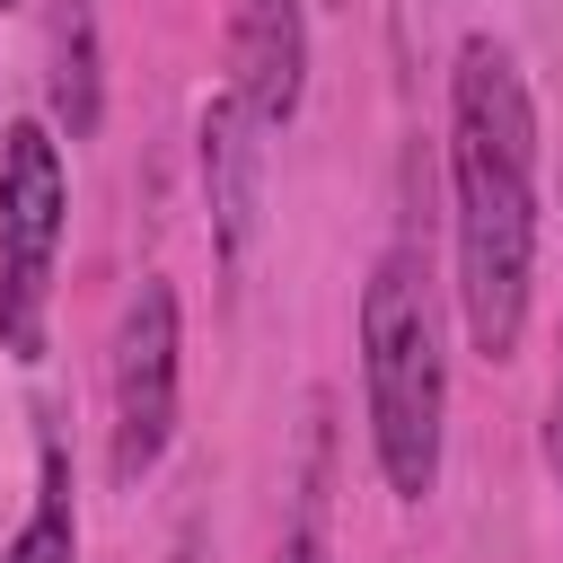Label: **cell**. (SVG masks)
Wrapping results in <instances>:
<instances>
[{
  "label": "cell",
  "mask_w": 563,
  "mask_h": 563,
  "mask_svg": "<svg viewBox=\"0 0 563 563\" xmlns=\"http://www.w3.org/2000/svg\"><path fill=\"white\" fill-rule=\"evenodd\" d=\"M229 97L282 132L308 97V0H229Z\"/></svg>",
  "instance_id": "cell-5"
},
{
  "label": "cell",
  "mask_w": 563,
  "mask_h": 563,
  "mask_svg": "<svg viewBox=\"0 0 563 563\" xmlns=\"http://www.w3.org/2000/svg\"><path fill=\"white\" fill-rule=\"evenodd\" d=\"M545 475L563 484V369H554V396H545Z\"/></svg>",
  "instance_id": "cell-10"
},
{
  "label": "cell",
  "mask_w": 563,
  "mask_h": 563,
  "mask_svg": "<svg viewBox=\"0 0 563 563\" xmlns=\"http://www.w3.org/2000/svg\"><path fill=\"white\" fill-rule=\"evenodd\" d=\"M44 123L62 141H97L106 123V53H97V0L44 9Z\"/></svg>",
  "instance_id": "cell-7"
},
{
  "label": "cell",
  "mask_w": 563,
  "mask_h": 563,
  "mask_svg": "<svg viewBox=\"0 0 563 563\" xmlns=\"http://www.w3.org/2000/svg\"><path fill=\"white\" fill-rule=\"evenodd\" d=\"M449 238L466 343L510 361L537 290V97L493 35H466L449 62Z\"/></svg>",
  "instance_id": "cell-1"
},
{
  "label": "cell",
  "mask_w": 563,
  "mask_h": 563,
  "mask_svg": "<svg viewBox=\"0 0 563 563\" xmlns=\"http://www.w3.org/2000/svg\"><path fill=\"white\" fill-rule=\"evenodd\" d=\"M361 405L378 484L396 501H431L449 431V352H440V290L413 238H396L361 282Z\"/></svg>",
  "instance_id": "cell-2"
},
{
  "label": "cell",
  "mask_w": 563,
  "mask_h": 563,
  "mask_svg": "<svg viewBox=\"0 0 563 563\" xmlns=\"http://www.w3.org/2000/svg\"><path fill=\"white\" fill-rule=\"evenodd\" d=\"M202 194H211V246L220 264H246L264 220V123L238 97L202 106Z\"/></svg>",
  "instance_id": "cell-6"
},
{
  "label": "cell",
  "mask_w": 563,
  "mask_h": 563,
  "mask_svg": "<svg viewBox=\"0 0 563 563\" xmlns=\"http://www.w3.org/2000/svg\"><path fill=\"white\" fill-rule=\"evenodd\" d=\"M62 229H70L62 132L44 114H18L0 132V352L9 361H44V343H53Z\"/></svg>",
  "instance_id": "cell-3"
},
{
  "label": "cell",
  "mask_w": 563,
  "mask_h": 563,
  "mask_svg": "<svg viewBox=\"0 0 563 563\" xmlns=\"http://www.w3.org/2000/svg\"><path fill=\"white\" fill-rule=\"evenodd\" d=\"M0 563H79V501H70V449L44 431L35 457V510L18 519V537L0 545Z\"/></svg>",
  "instance_id": "cell-9"
},
{
  "label": "cell",
  "mask_w": 563,
  "mask_h": 563,
  "mask_svg": "<svg viewBox=\"0 0 563 563\" xmlns=\"http://www.w3.org/2000/svg\"><path fill=\"white\" fill-rule=\"evenodd\" d=\"M176 387H185V317H176V282L141 273L123 317H114V352H106V475L141 484L167 440H176Z\"/></svg>",
  "instance_id": "cell-4"
},
{
  "label": "cell",
  "mask_w": 563,
  "mask_h": 563,
  "mask_svg": "<svg viewBox=\"0 0 563 563\" xmlns=\"http://www.w3.org/2000/svg\"><path fill=\"white\" fill-rule=\"evenodd\" d=\"M0 9H18V0H0Z\"/></svg>",
  "instance_id": "cell-11"
},
{
  "label": "cell",
  "mask_w": 563,
  "mask_h": 563,
  "mask_svg": "<svg viewBox=\"0 0 563 563\" xmlns=\"http://www.w3.org/2000/svg\"><path fill=\"white\" fill-rule=\"evenodd\" d=\"M273 563H334V422H325V396L308 405V449H299V484H290V519H282Z\"/></svg>",
  "instance_id": "cell-8"
}]
</instances>
